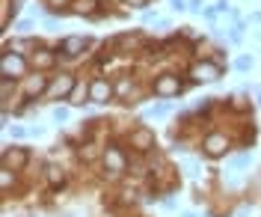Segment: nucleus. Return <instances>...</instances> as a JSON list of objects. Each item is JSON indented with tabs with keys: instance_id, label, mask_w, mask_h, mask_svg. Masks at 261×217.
<instances>
[{
	"instance_id": "f257e3e1",
	"label": "nucleus",
	"mask_w": 261,
	"mask_h": 217,
	"mask_svg": "<svg viewBox=\"0 0 261 217\" xmlns=\"http://www.w3.org/2000/svg\"><path fill=\"white\" fill-rule=\"evenodd\" d=\"M74 84H77V78H74L71 71H60V75H54V78H50L48 92H45V95H48L50 101H68Z\"/></svg>"
},
{
	"instance_id": "f03ea898",
	"label": "nucleus",
	"mask_w": 261,
	"mask_h": 217,
	"mask_svg": "<svg viewBox=\"0 0 261 217\" xmlns=\"http://www.w3.org/2000/svg\"><path fill=\"white\" fill-rule=\"evenodd\" d=\"M190 78H193L196 84H214V81L223 78V66L214 63L211 57H208V60H199V63L190 66Z\"/></svg>"
},
{
	"instance_id": "7ed1b4c3",
	"label": "nucleus",
	"mask_w": 261,
	"mask_h": 217,
	"mask_svg": "<svg viewBox=\"0 0 261 217\" xmlns=\"http://www.w3.org/2000/svg\"><path fill=\"white\" fill-rule=\"evenodd\" d=\"M101 164L107 170V176H122L125 170H128V158H125V152L119 149V146H107L104 155H101Z\"/></svg>"
},
{
	"instance_id": "20e7f679",
	"label": "nucleus",
	"mask_w": 261,
	"mask_h": 217,
	"mask_svg": "<svg viewBox=\"0 0 261 217\" xmlns=\"http://www.w3.org/2000/svg\"><path fill=\"white\" fill-rule=\"evenodd\" d=\"M151 89H154L158 99H172V95L184 92V84L178 81V75H169V71H166V75H158V78H154Z\"/></svg>"
},
{
	"instance_id": "39448f33",
	"label": "nucleus",
	"mask_w": 261,
	"mask_h": 217,
	"mask_svg": "<svg viewBox=\"0 0 261 217\" xmlns=\"http://www.w3.org/2000/svg\"><path fill=\"white\" fill-rule=\"evenodd\" d=\"M128 146L134 152H140V155H146V152L154 149V131L146 128V125H140V128H134L128 134Z\"/></svg>"
},
{
	"instance_id": "423d86ee",
	"label": "nucleus",
	"mask_w": 261,
	"mask_h": 217,
	"mask_svg": "<svg viewBox=\"0 0 261 217\" xmlns=\"http://www.w3.org/2000/svg\"><path fill=\"white\" fill-rule=\"evenodd\" d=\"M113 95H116V89L107 78H92L89 81V101L92 104H107Z\"/></svg>"
},
{
	"instance_id": "0eeeda50",
	"label": "nucleus",
	"mask_w": 261,
	"mask_h": 217,
	"mask_svg": "<svg viewBox=\"0 0 261 217\" xmlns=\"http://www.w3.org/2000/svg\"><path fill=\"white\" fill-rule=\"evenodd\" d=\"M0 68H3V78H21V75L27 71V57L6 51L3 60H0Z\"/></svg>"
},
{
	"instance_id": "6e6552de",
	"label": "nucleus",
	"mask_w": 261,
	"mask_h": 217,
	"mask_svg": "<svg viewBox=\"0 0 261 217\" xmlns=\"http://www.w3.org/2000/svg\"><path fill=\"white\" fill-rule=\"evenodd\" d=\"M48 84H50V78H45L42 71H33V75L24 78V95L27 99H39V95L48 92Z\"/></svg>"
},
{
	"instance_id": "1a4fd4ad",
	"label": "nucleus",
	"mask_w": 261,
	"mask_h": 217,
	"mask_svg": "<svg viewBox=\"0 0 261 217\" xmlns=\"http://www.w3.org/2000/svg\"><path fill=\"white\" fill-rule=\"evenodd\" d=\"M27 161H30V152L24 149V146H9V149H3V167L9 170H24L27 167Z\"/></svg>"
},
{
	"instance_id": "9d476101",
	"label": "nucleus",
	"mask_w": 261,
	"mask_h": 217,
	"mask_svg": "<svg viewBox=\"0 0 261 217\" xmlns=\"http://www.w3.org/2000/svg\"><path fill=\"white\" fill-rule=\"evenodd\" d=\"M202 149H205V155L208 158H223L228 152V140H226V134H217L211 131L205 140H202Z\"/></svg>"
},
{
	"instance_id": "9b49d317",
	"label": "nucleus",
	"mask_w": 261,
	"mask_h": 217,
	"mask_svg": "<svg viewBox=\"0 0 261 217\" xmlns=\"http://www.w3.org/2000/svg\"><path fill=\"white\" fill-rule=\"evenodd\" d=\"M86 45H89V39H83V36H68V39L60 42V54H63L65 60H77L83 51H86Z\"/></svg>"
},
{
	"instance_id": "f8f14e48",
	"label": "nucleus",
	"mask_w": 261,
	"mask_h": 217,
	"mask_svg": "<svg viewBox=\"0 0 261 217\" xmlns=\"http://www.w3.org/2000/svg\"><path fill=\"white\" fill-rule=\"evenodd\" d=\"M30 63L36 71H45V68H54V63H57V54L50 48H39L30 54Z\"/></svg>"
},
{
	"instance_id": "ddd939ff",
	"label": "nucleus",
	"mask_w": 261,
	"mask_h": 217,
	"mask_svg": "<svg viewBox=\"0 0 261 217\" xmlns=\"http://www.w3.org/2000/svg\"><path fill=\"white\" fill-rule=\"evenodd\" d=\"M45 179H48L50 187H63L65 184V170L60 167V164H48V167H45Z\"/></svg>"
},
{
	"instance_id": "4468645a",
	"label": "nucleus",
	"mask_w": 261,
	"mask_h": 217,
	"mask_svg": "<svg viewBox=\"0 0 261 217\" xmlns=\"http://www.w3.org/2000/svg\"><path fill=\"white\" fill-rule=\"evenodd\" d=\"M83 101H89V84H83V81H77V84H74V89H71V95H68V104L81 107Z\"/></svg>"
},
{
	"instance_id": "2eb2a0df",
	"label": "nucleus",
	"mask_w": 261,
	"mask_h": 217,
	"mask_svg": "<svg viewBox=\"0 0 261 217\" xmlns=\"http://www.w3.org/2000/svg\"><path fill=\"white\" fill-rule=\"evenodd\" d=\"M95 6H98V0H74L71 3V12L74 15H95Z\"/></svg>"
},
{
	"instance_id": "dca6fc26",
	"label": "nucleus",
	"mask_w": 261,
	"mask_h": 217,
	"mask_svg": "<svg viewBox=\"0 0 261 217\" xmlns=\"http://www.w3.org/2000/svg\"><path fill=\"white\" fill-rule=\"evenodd\" d=\"M113 89H116V99H128L134 84H130V78H119V81L113 84Z\"/></svg>"
},
{
	"instance_id": "f3484780",
	"label": "nucleus",
	"mask_w": 261,
	"mask_h": 217,
	"mask_svg": "<svg viewBox=\"0 0 261 217\" xmlns=\"http://www.w3.org/2000/svg\"><path fill=\"white\" fill-rule=\"evenodd\" d=\"M12 92H15V81H12V78H3V81H0V99H3V104H9Z\"/></svg>"
},
{
	"instance_id": "a211bd4d",
	"label": "nucleus",
	"mask_w": 261,
	"mask_h": 217,
	"mask_svg": "<svg viewBox=\"0 0 261 217\" xmlns=\"http://www.w3.org/2000/svg\"><path fill=\"white\" fill-rule=\"evenodd\" d=\"M172 107H169V101H161V104H154V107H148L146 110V119H158V116H166Z\"/></svg>"
},
{
	"instance_id": "6ab92c4d",
	"label": "nucleus",
	"mask_w": 261,
	"mask_h": 217,
	"mask_svg": "<svg viewBox=\"0 0 261 217\" xmlns=\"http://www.w3.org/2000/svg\"><path fill=\"white\" fill-rule=\"evenodd\" d=\"M6 51H12V54H21V57H27L24 51H30V42H27V39H12V42H6Z\"/></svg>"
},
{
	"instance_id": "aec40b11",
	"label": "nucleus",
	"mask_w": 261,
	"mask_h": 217,
	"mask_svg": "<svg viewBox=\"0 0 261 217\" xmlns=\"http://www.w3.org/2000/svg\"><path fill=\"white\" fill-rule=\"evenodd\" d=\"M12 184H15V170L3 167V170H0V187H3V190H9Z\"/></svg>"
},
{
	"instance_id": "412c9836",
	"label": "nucleus",
	"mask_w": 261,
	"mask_h": 217,
	"mask_svg": "<svg viewBox=\"0 0 261 217\" xmlns=\"http://www.w3.org/2000/svg\"><path fill=\"white\" fill-rule=\"evenodd\" d=\"M45 3H48V9H54V12L65 15V12H71V9H68V3H74V0H45Z\"/></svg>"
},
{
	"instance_id": "4be33fe9",
	"label": "nucleus",
	"mask_w": 261,
	"mask_h": 217,
	"mask_svg": "<svg viewBox=\"0 0 261 217\" xmlns=\"http://www.w3.org/2000/svg\"><path fill=\"white\" fill-rule=\"evenodd\" d=\"M234 68H238V71H249V68H252V57H249V54H241V57L234 60Z\"/></svg>"
},
{
	"instance_id": "5701e85b",
	"label": "nucleus",
	"mask_w": 261,
	"mask_h": 217,
	"mask_svg": "<svg viewBox=\"0 0 261 217\" xmlns=\"http://www.w3.org/2000/svg\"><path fill=\"white\" fill-rule=\"evenodd\" d=\"M30 27H33V21H30V18H21V21L15 24V30H18V33H30Z\"/></svg>"
},
{
	"instance_id": "b1692460",
	"label": "nucleus",
	"mask_w": 261,
	"mask_h": 217,
	"mask_svg": "<svg viewBox=\"0 0 261 217\" xmlns=\"http://www.w3.org/2000/svg\"><path fill=\"white\" fill-rule=\"evenodd\" d=\"M54 119L57 122H65L68 119V107H54Z\"/></svg>"
},
{
	"instance_id": "393cba45",
	"label": "nucleus",
	"mask_w": 261,
	"mask_h": 217,
	"mask_svg": "<svg viewBox=\"0 0 261 217\" xmlns=\"http://www.w3.org/2000/svg\"><path fill=\"white\" fill-rule=\"evenodd\" d=\"M214 9H217V12H231V3H228V0H217Z\"/></svg>"
},
{
	"instance_id": "a878e982",
	"label": "nucleus",
	"mask_w": 261,
	"mask_h": 217,
	"mask_svg": "<svg viewBox=\"0 0 261 217\" xmlns=\"http://www.w3.org/2000/svg\"><path fill=\"white\" fill-rule=\"evenodd\" d=\"M202 6H205V3H202V0H187V9H193V12H205V9H202Z\"/></svg>"
},
{
	"instance_id": "bb28decb",
	"label": "nucleus",
	"mask_w": 261,
	"mask_h": 217,
	"mask_svg": "<svg viewBox=\"0 0 261 217\" xmlns=\"http://www.w3.org/2000/svg\"><path fill=\"white\" fill-rule=\"evenodd\" d=\"M125 3H128L130 9H146L148 6V0H125Z\"/></svg>"
},
{
	"instance_id": "cd10ccee",
	"label": "nucleus",
	"mask_w": 261,
	"mask_h": 217,
	"mask_svg": "<svg viewBox=\"0 0 261 217\" xmlns=\"http://www.w3.org/2000/svg\"><path fill=\"white\" fill-rule=\"evenodd\" d=\"M172 9H175V12H184V9H187V0H172Z\"/></svg>"
},
{
	"instance_id": "c85d7f7f",
	"label": "nucleus",
	"mask_w": 261,
	"mask_h": 217,
	"mask_svg": "<svg viewBox=\"0 0 261 217\" xmlns=\"http://www.w3.org/2000/svg\"><path fill=\"white\" fill-rule=\"evenodd\" d=\"M9 131H12V137H24V134H27V131H24V128H21V125H12Z\"/></svg>"
},
{
	"instance_id": "c756f323",
	"label": "nucleus",
	"mask_w": 261,
	"mask_h": 217,
	"mask_svg": "<svg viewBox=\"0 0 261 217\" xmlns=\"http://www.w3.org/2000/svg\"><path fill=\"white\" fill-rule=\"evenodd\" d=\"M181 217H196V214H190V211H187V214H181Z\"/></svg>"
},
{
	"instance_id": "7c9ffc66",
	"label": "nucleus",
	"mask_w": 261,
	"mask_h": 217,
	"mask_svg": "<svg viewBox=\"0 0 261 217\" xmlns=\"http://www.w3.org/2000/svg\"><path fill=\"white\" fill-rule=\"evenodd\" d=\"M258 104H261V92H258Z\"/></svg>"
}]
</instances>
